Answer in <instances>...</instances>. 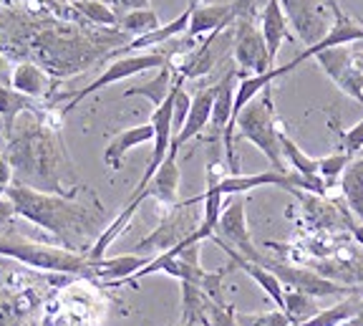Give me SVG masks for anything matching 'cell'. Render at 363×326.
Segmentation results:
<instances>
[{
  "mask_svg": "<svg viewBox=\"0 0 363 326\" xmlns=\"http://www.w3.org/2000/svg\"><path fill=\"white\" fill-rule=\"evenodd\" d=\"M11 217H16V205L6 192H0V228L11 223Z\"/></svg>",
  "mask_w": 363,
  "mask_h": 326,
  "instance_id": "cell-31",
  "label": "cell"
},
{
  "mask_svg": "<svg viewBox=\"0 0 363 326\" xmlns=\"http://www.w3.org/2000/svg\"><path fill=\"white\" fill-rule=\"evenodd\" d=\"M267 89L242 109V114L238 116V134L260 149L262 155L270 160L272 170L290 172L288 162L283 157V147H280V121L275 119V104H272Z\"/></svg>",
  "mask_w": 363,
  "mask_h": 326,
  "instance_id": "cell-3",
  "label": "cell"
},
{
  "mask_svg": "<svg viewBox=\"0 0 363 326\" xmlns=\"http://www.w3.org/2000/svg\"><path fill=\"white\" fill-rule=\"evenodd\" d=\"M215 94H217V84L207 86V89H202V92L194 94L189 116H187V121H184V126H182V132L174 134V139H172V149H177V152H179V149L184 147L189 139L199 137V134L204 132V126L210 124V119H212V104H215Z\"/></svg>",
  "mask_w": 363,
  "mask_h": 326,
  "instance_id": "cell-12",
  "label": "cell"
},
{
  "mask_svg": "<svg viewBox=\"0 0 363 326\" xmlns=\"http://www.w3.org/2000/svg\"><path fill=\"white\" fill-rule=\"evenodd\" d=\"M182 326H194V324H182Z\"/></svg>",
  "mask_w": 363,
  "mask_h": 326,
  "instance_id": "cell-35",
  "label": "cell"
},
{
  "mask_svg": "<svg viewBox=\"0 0 363 326\" xmlns=\"http://www.w3.org/2000/svg\"><path fill=\"white\" fill-rule=\"evenodd\" d=\"M149 142H154L152 121H149V124L129 126V129L119 132L106 144V149H104V162H106L108 170H121L126 152H131L134 147H142V144H149Z\"/></svg>",
  "mask_w": 363,
  "mask_h": 326,
  "instance_id": "cell-14",
  "label": "cell"
},
{
  "mask_svg": "<svg viewBox=\"0 0 363 326\" xmlns=\"http://www.w3.org/2000/svg\"><path fill=\"white\" fill-rule=\"evenodd\" d=\"M233 56L235 63H238L240 76L265 74V71L275 69V63H272L270 53H267V43L260 23H255L250 13H245V16H240L235 21Z\"/></svg>",
  "mask_w": 363,
  "mask_h": 326,
  "instance_id": "cell-5",
  "label": "cell"
},
{
  "mask_svg": "<svg viewBox=\"0 0 363 326\" xmlns=\"http://www.w3.org/2000/svg\"><path fill=\"white\" fill-rule=\"evenodd\" d=\"M265 268H270L272 273L283 281V286L290 291H301L311 298H323V296H353V293H361V288L346 286V283H338V281H330L325 276H320L313 268H298V266L278 263V261H270L265 258L262 261Z\"/></svg>",
  "mask_w": 363,
  "mask_h": 326,
  "instance_id": "cell-8",
  "label": "cell"
},
{
  "mask_svg": "<svg viewBox=\"0 0 363 326\" xmlns=\"http://www.w3.org/2000/svg\"><path fill=\"white\" fill-rule=\"evenodd\" d=\"M0 256L21 261L38 271L94 278V261L89 256L63 246H45V243L28 241L21 235H0Z\"/></svg>",
  "mask_w": 363,
  "mask_h": 326,
  "instance_id": "cell-2",
  "label": "cell"
},
{
  "mask_svg": "<svg viewBox=\"0 0 363 326\" xmlns=\"http://www.w3.org/2000/svg\"><path fill=\"white\" fill-rule=\"evenodd\" d=\"M343 149L351 157L363 155V119L358 124H353L348 132H343Z\"/></svg>",
  "mask_w": 363,
  "mask_h": 326,
  "instance_id": "cell-29",
  "label": "cell"
},
{
  "mask_svg": "<svg viewBox=\"0 0 363 326\" xmlns=\"http://www.w3.org/2000/svg\"><path fill=\"white\" fill-rule=\"evenodd\" d=\"M111 8H121V11H142V8H149V0H104Z\"/></svg>",
  "mask_w": 363,
  "mask_h": 326,
  "instance_id": "cell-32",
  "label": "cell"
},
{
  "mask_svg": "<svg viewBox=\"0 0 363 326\" xmlns=\"http://www.w3.org/2000/svg\"><path fill=\"white\" fill-rule=\"evenodd\" d=\"M340 195L346 205L351 207L353 217L363 223V155L351 160V165L340 175Z\"/></svg>",
  "mask_w": 363,
  "mask_h": 326,
  "instance_id": "cell-18",
  "label": "cell"
},
{
  "mask_svg": "<svg viewBox=\"0 0 363 326\" xmlns=\"http://www.w3.org/2000/svg\"><path fill=\"white\" fill-rule=\"evenodd\" d=\"M194 6H197V0H189V6L184 8V11H182L179 16L174 18V21H169L167 26H159L157 31H152V33H147V36L131 38L124 48H119V51H111L108 56L119 58V56H129V53H139V51H144V48L162 46V43H167V40L177 38V36H182V33H187V31H189V23H192Z\"/></svg>",
  "mask_w": 363,
  "mask_h": 326,
  "instance_id": "cell-11",
  "label": "cell"
},
{
  "mask_svg": "<svg viewBox=\"0 0 363 326\" xmlns=\"http://www.w3.org/2000/svg\"><path fill=\"white\" fill-rule=\"evenodd\" d=\"M159 26H162V23H159V16L152 11V8H142V11H129V13H124V16H119V28H121V33L134 36V38L152 33V31H157Z\"/></svg>",
  "mask_w": 363,
  "mask_h": 326,
  "instance_id": "cell-24",
  "label": "cell"
},
{
  "mask_svg": "<svg viewBox=\"0 0 363 326\" xmlns=\"http://www.w3.org/2000/svg\"><path fill=\"white\" fill-rule=\"evenodd\" d=\"M361 306H363V296L361 293H353V296L333 303L330 309H320L313 319H308L306 324H298V326H340L343 321L351 319L353 314H358Z\"/></svg>",
  "mask_w": 363,
  "mask_h": 326,
  "instance_id": "cell-20",
  "label": "cell"
},
{
  "mask_svg": "<svg viewBox=\"0 0 363 326\" xmlns=\"http://www.w3.org/2000/svg\"><path fill=\"white\" fill-rule=\"evenodd\" d=\"M358 46H361V51H363V40H361V43H358Z\"/></svg>",
  "mask_w": 363,
  "mask_h": 326,
  "instance_id": "cell-34",
  "label": "cell"
},
{
  "mask_svg": "<svg viewBox=\"0 0 363 326\" xmlns=\"http://www.w3.org/2000/svg\"><path fill=\"white\" fill-rule=\"evenodd\" d=\"M353 157L348 155L346 149L343 152H335V155H328V157H318V175L325 180V185H333V183H340V175L351 165Z\"/></svg>",
  "mask_w": 363,
  "mask_h": 326,
  "instance_id": "cell-26",
  "label": "cell"
},
{
  "mask_svg": "<svg viewBox=\"0 0 363 326\" xmlns=\"http://www.w3.org/2000/svg\"><path fill=\"white\" fill-rule=\"evenodd\" d=\"M174 81H177L174 69H172L169 63H167V66H162V69H159V74L154 76L152 81L126 89L124 99H129V97H144V99H149V102L154 104V109H157V107H162V104L167 102V97H169L172 89H174Z\"/></svg>",
  "mask_w": 363,
  "mask_h": 326,
  "instance_id": "cell-19",
  "label": "cell"
},
{
  "mask_svg": "<svg viewBox=\"0 0 363 326\" xmlns=\"http://www.w3.org/2000/svg\"><path fill=\"white\" fill-rule=\"evenodd\" d=\"M240 326H293L290 316L283 309L260 311V314H238Z\"/></svg>",
  "mask_w": 363,
  "mask_h": 326,
  "instance_id": "cell-27",
  "label": "cell"
},
{
  "mask_svg": "<svg viewBox=\"0 0 363 326\" xmlns=\"http://www.w3.org/2000/svg\"><path fill=\"white\" fill-rule=\"evenodd\" d=\"M280 147H283V157H285V162H288L290 170L301 172L303 178H311V180L320 178V175H318V160L308 157L306 152L290 139V134L285 132L283 124H280Z\"/></svg>",
  "mask_w": 363,
  "mask_h": 326,
  "instance_id": "cell-22",
  "label": "cell"
},
{
  "mask_svg": "<svg viewBox=\"0 0 363 326\" xmlns=\"http://www.w3.org/2000/svg\"><path fill=\"white\" fill-rule=\"evenodd\" d=\"M68 3H71V8H74L79 16H84L89 23L108 26V28L119 26L116 11H113L108 3H104V0H68Z\"/></svg>",
  "mask_w": 363,
  "mask_h": 326,
  "instance_id": "cell-23",
  "label": "cell"
},
{
  "mask_svg": "<svg viewBox=\"0 0 363 326\" xmlns=\"http://www.w3.org/2000/svg\"><path fill=\"white\" fill-rule=\"evenodd\" d=\"M283 311L290 316L293 326H298V324H306L308 319H313L320 309L315 306V298L306 296V293H301V291H290V288H285V309Z\"/></svg>",
  "mask_w": 363,
  "mask_h": 326,
  "instance_id": "cell-25",
  "label": "cell"
},
{
  "mask_svg": "<svg viewBox=\"0 0 363 326\" xmlns=\"http://www.w3.org/2000/svg\"><path fill=\"white\" fill-rule=\"evenodd\" d=\"M167 63H169V56H167V53H129V56L116 58L108 69H104L101 76H96L89 86H84V89L71 94V99H68L66 107H63V114H68L71 109H76L84 99H89L91 94L101 92V89L116 84V81H124V79H129V76L144 74V71H149V69H162V66H167Z\"/></svg>",
  "mask_w": 363,
  "mask_h": 326,
  "instance_id": "cell-6",
  "label": "cell"
},
{
  "mask_svg": "<svg viewBox=\"0 0 363 326\" xmlns=\"http://www.w3.org/2000/svg\"><path fill=\"white\" fill-rule=\"evenodd\" d=\"M6 195L16 205V215L26 217L30 223L48 230L51 235H56L61 246L71 248V251H76L86 235L96 230L99 217H101V207L91 210V207L74 200L76 190H71L68 195H53L40 192L30 185L13 183L6 190Z\"/></svg>",
  "mask_w": 363,
  "mask_h": 326,
  "instance_id": "cell-1",
  "label": "cell"
},
{
  "mask_svg": "<svg viewBox=\"0 0 363 326\" xmlns=\"http://www.w3.org/2000/svg\"><path fill=\"white\" fill-rule=\"evenodd\" d=\"M202 324L204 326H240V321H238V311H235L230 303H227V306H222V303L210 301Z\"/></svg>",
  "mask_w": 363,
  "mask_h": 326,
  "instance_id": "cell-28",
  "label": "cell"
},
{
  "mask_svg": "<svg viewBox=\"0 0 363 326\" xmlns=\"http://www.w3.org/2000/svg\"><path fill=\"white\" fill-rule=\"evenodd\" d=\"M212 241H222V243H227V246H233L238 253H242L245 258H250V261H255V263H260V266H262V261H265V256L257 251L252 238H250L242 195H235L233 200L222 207L220 223H217Z\"/></svg>",
  "mask_w": 363,
  "mask_h": 326,
  "instance_id": "cell-9",
  "label": "cell"
},
{
  "mask_svg": "<svg viewBox=\"0 0 363 326\" xmlns=\"http://www.w3.org/2000/svg\"><path fill=\"white\" fill-rule=\"evenodd\" d=\"M313 58L340 92L356 99L363 107V51L358 43L328 48V51L315 53Z\"/></svg>",
  "mask_w": 363,
  "mask_h": 326,
  "instance_id": "cell-4",
  "label": "cell"
},
{
  "mask_svg": "<svg viewBox=\"0 0 363 326\" xmlns=\"http://www.w3.org/2000/svg\"><path fill=\"white\" fill-rule=\"evenodd\" d=\"M330 11H333V26H330L328 36H325L320 43H315V46L301 51L298 56L293 58V61L285 63V66H278L280 76L295 71L303 61H308V58H313L315 53H320V51H328V48H335V46H351V43H361V40H363V21H361V18L346 16V13L338 8V3H335V0H330Z\"/></svg>",
  "mask_w": 363,
  "mask_h": 326,
  "instance_id": "cell-10",
  "label": "cell"
},
{
  "mask_svg": "<svg viewBox=\"0 0 363 326\" xmlns=\"http://www.w3.org/2000/svg\"><path fill=\"white\" fill-rule=\"evenodd\" d=\"M13 185V165L6 155H0V192H6Z\"/></svg>",
  "mask_w": 363,
  "mask_h": 326,
  "instance_id": "cell-30",
  "label": "cell"
},
{
  "mask_svg": "<svg viewBox=\"0 0 363 326\" xmlns=\"http://www.w3.org/2000/svg\"><path fill=\"white\" fill-rule=\"evenodd\" d=\"M280 6L288 16V23L293 26L295 36L308 48L320 43L333 26L330 0H280Z\"/></svg>",
  "mask_w": 363,
  "mask_h": 326,
  "instance_id": "cell-7",
  "label": "cell"
},
{
  "mask_svg": "<svg viewBox=\"0 0 363 326\" xmlns=\"http://www.w3.org/2000/svg\"><path fill=\"white\" fill-rule=\"evenodd\" d=\"M340 326H363V306L358 309V314H353L348 321H343Z\"/></svg>",
  "mask_w": 363,
  "mask_h": 326,
  "instance_id": "cell-33",
  "label": "cell"
},
{
  "mask_svg": "<svg viewBox=\"0 0 363 326\" xmlns=\"http://www.w3.org/2000/svg\"><path fill=\"white\" fill-rule=\"evenodd\" d=\"M260 28H262V36H265L267 53H270L272 63H275V58H278V53H280V46L290 38V23H288V16H285L283 6H280V0H267L265 3V8H262V13H260Z\"/></svg>",
  "mask_w": 363,
  "mask_h": 326,
  "instance_id": "cell-15",
  "label": "cell"
},
{
  "mask_svg": "<svg viewBox=\"0 0 363 326\" xmlns=\"http://www.w3.org/2000/svg\"><path fill=\"white\" fill-rule=\"evenodd\" d=\"M11 86L16 89V92H21L23 97H28V99H43L51 94V76L45 74L43 69H40L38 63H18V66H13L11 71Z\"/></svg>",
  "mask_w": 363,
  "mask_h": 326,
  "instance_id": "cell-17",
  "label": "cell"
},
{
  "mask_svg": "<svg viewBox=\"0 0 363 326\" xmlns=\"http://www.w3.org/2000/svg\"><path fill=\"white\" fill-rule=\"evenodd\" d=\"M238 79L240 71H230L217 81V94H215V104H212V139L225 137L230 119H233V109H235V92H238Z\"/></svg>",
  "mask_w": 363,
  "mask_h": 326,
  "instance_id": "cell-13",
  "label": "cell"
},
{
  "mask_svg": "<svg viewBox=\"0 0 363 326\" xmlns=\"http://www.w3.org/2000/svg\"><path fill=\"white\" fill-rule=\"evenodd\" d=\"M152 258H144L139 253H129V256H116V258H99L94 261V278L108 281L111 286H119L126 278H134Z\"/></svg>",
  "mask_w": 363,
  "mask_h": 326,
  "instance_id": "cell-16",
  "label": "cell"
},
{
  "mask_svg": "<svg viewBox=\"0 0 363 326\" xmlns=\"http://www.w3.org/2000/svg\"><path fill=\"white\" fill-rule=\"evenodd\" d=\"M23 112H38L35 99L23 97L13 86L0 84V116H3L6 132H13V124H16L18 114H23Z\"/></svg>",
  "mask_w": 363,
  "mask_h": 326,
  "instance_id": "cell-21",
  "label": "cell"
}]
</instances>
